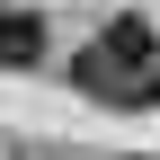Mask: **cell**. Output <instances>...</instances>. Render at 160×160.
I'll list each match as a JSON object with an SVG mask.
<instances>
[{
    "label": "cell",
    "mask_w": 160,
    "mask_h": 160,
    "mask_svg": "<svg viewBox=\"0 0 160 160\" xmlns=\"http://www.w3.org/2000/svg\"><path fill=\"white\" fill-rule=\"evenodd\" d=\"M0 62H45V18L36 9H0Z\"/></svg>",
    "instance_id": "2"
},
{
    "label": "cell",
    "mask_w": 160,
    "mask_h": 160,
    "mask_svg": "<svg viewBox=\"0 0 160 160\" xmlns=\"http://www.w3.org/2000/svg\"><path fill=\"white\" fill-rule=\"evenodd\" d=\"M71 80L98 98V107H125V116L160 107V36H151V18H107V27L80 45Z\"/></svg>",
    "instance_id": "1"
}]
</instances>
